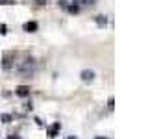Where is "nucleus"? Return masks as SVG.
Here are the masks:
<instances>
[{"instance_id": "f257e3e1", "label": "nucleus", "mask_w": 148, "mask_h": 139, "mask_svg": "<svg viewBox=\"0 0 148 139\" xmlns=\"http://www.w3.org/2000/svg\"><path fill=\"white\" fill-rule=\"evenodd\" d=\"M82 80H83V82H92V80H95V72L89 71V69L82 71Z\"/></svg>"}, {"instance_id": "f03ea898", "label": "nucleus", "mask_w": 148, "mask_h": 139, "mask_svg": "<svg viewBox=\"0 0 148 139\" xmlns=\"http://www.w3.org/2000/svg\"><path fill=\"white\" fill-rule=\"evenodd\" d=\"M59 130H61V124H59V122H54L52 126L48 128V137H56Z\"/></svg>"}, {"instance_id": "7ed1b4c3", "label": "nucleus", "mask_w": 148, "mask_h": 139, "mask_svg": "<svg viewBox=\"0 0 148 139\" xmlns=\"http://www.w3.org/2000/svg\"><path fill=\"white\" fill-rule=\"evenodd\" d=\"M15 93L18 96H28V95H30V87H28V85H18L15 89Z\"/></svg>"}, {"instance_id": "20e7f679", "label": "nucleus", "mask_w": 148, "mask_h": 139, "mask_svg": "<svg viewBox=\"0 0 148 139\" xmlns=\"http://www.w3.org/2000/svg\"><path fill=\"white\" fill-rule=\"evenodd\" d=\"M24 30L26 32H35L37 30V22H26V24H24Z\"/></svg>"}, {"instance_id": "39448f33", "label": "nucleus", "mask_w": 148, "mask_h": 139, "mask_svg": "<svg viewBox=\"0 0 148 139\" xmlns=\"http://www.w3.org/2000/svg\"><path fill=\"white\" fill-rule=\"evenodd\" d=\"M67 9H69V13H78V11H80L78 4H71V6H67Z\"/></svg>"}, {"instance_id": "423d86ee", "label": "nucleus", "mask_w": 148, "mask_h": 139, "mask_svg": "<svg viewBox=\"0 0 148 139\" xmlns=\"http://www.w3.org/2000/svg\"><path fill=\"white\" fill-rule=\"evenodd\" d=\"M106 22H108V19H106L104 15H98V17H96V24H100V26H104V24H106Z\"/></svg>"}, {"instance_id": "0eeeda50", "label": "nucleus", "mask_w": 148, "mask_h": 139, "mask_svg": "<svg viewBox=\"0 0 148 139\" xmlns=\"http://www.w3.org/2000/svg\"><path fill=\"white\" fill-rule=\"evenodd\" d=\"M2 67H4V69H9V67H11V58H9V56H6V58H4Z\"/></svg>"}, {"instance_id": "6e6552de", "label": "nucleus", "mask_w": 148, "mask_h": 139, "mask_svg": "<svg viewBox=\"0 0 148 139\" xmlns=\"http://www.w3.org/2000/svg\"><path fill=\"white\" fill-rule=\"evenodd\" d=\"M0 120H2V122H9V120H11V115L9 113H0Z\"/></svg>"}, {"instance_id": "1a4fd4ad", "label": "nucleus", "mask_w": 148, "mask_h": 139, "mask_svg": "<svg viewBox=\"0 0 148 139\" xmlns=\"http://www.w3.org/2000/svg\"><path fill=\"white\" fill-rule=\"evenodd\" d=\"M8 34V26L6 24H0V35H6Z\"/></svg>"}, {"instance_id": "9d476101", "label": "nucleus", "mask_w": 148, "mask_h": 139, "mask_svg": "<svg viewBox=\"0 0 148 139\" xmlns=\"http://www.w3.org/2000/svg\"><path fill=\"white\" fill-rule=\"evenodd\" d=\"M108 108H109V109H113V108H115V100H113V98H109V100H108Z\"/></svg>"}, {"instance_id": "9b49d317", "label": "nucleus", "mask_w": 148, "mask_h": 139, "mask_svg": "<svg viewBox=\"0 0 148 139\" xmlns=\"http://www.w3.org/2000/svg\"><path fill=\"white\" fill-rule=\"evenodd\" d=\"M59 6H61V8H65V9H67V6H69V4H67V0H59Z\"/></svg>"}, {"instance_id": "f8f14e48", "label": "nucleus", "mask_w": 148, "mask_h": 139, "mask_svg": "<svg viewBox=\"0 0 148 139\" xmlns=\"http://www.w3.org/2000/svg\"><path fill=\"white\" fill-rule=\"evenodd\" d=\"M83 4H95V0H82Z\"/></svg>"}, {"instance_id": "ddd939ff", "label": "nucleus", "mask_w": 148, "mask_h": 139, "mask_svg": "<svg viewBox=\"0 0 148 139\" xmlns=\"http://www.w3.org/2000/svg\"><path fill=\"white\" fill-rule=\"evenodd\" d=\"M0 4H13L11 0H0Z\"/></svg>"}, {"instance_id": "4468645a", "label": "nucleus", "mask_w": 148, "mask_h": 139, "mask_svg": "<svg viewBox=\"0 0 148 139\" xmlns=\"http://www.w3.org/2000/svg\"><path fill=\"white\" fill-rule=\"evenodd\" d=\"M37 4H46V0H35Z\"/></svg>"}, {"instance_id": "2eb2a0df", "label": "nucleus", "mask_w": 148, "mask_h": 139, "mask_svg": "<svg viewBox=\"0 0 148 139\" xmlns=\"http://www.w3.org/2000/svg\"><path fill=\"white\" fill-rule=\"evenodd\" d=\"M8 139H21V137H17V136H9Z\"/></svg>"}, {"instance_id": "dca6fc26", "label": "nucleus", "mask_w": 148, "mask_h": 139, "mask_svg": "<svg viewBox=\"0 0 148 139\" xmlns=\"http://www.w3.org/2000/svg\"><path fill=\"white\" fill-rule=\"evenodd\" d=\"M69 139H76V137H69Z\"/></svg>"}]
</instances>
